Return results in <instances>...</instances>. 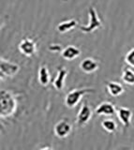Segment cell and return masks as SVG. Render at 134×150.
Wrapping results in <instances>:
<instances>
[{
	"label": "cell",
	"mask_w": 134,
	"mask_h": 150,
	"mask_svg": "<svg viewBox=\"0 0 134 150\" xmlns=\"http://www.w3.org/2000/svg\"><path fill=\"white\" fill-rule=\"evenodd\" d=\"M40 150H53L51 147H43L42 149H40Z\"/></svg>",
	"instance_id": "cell-19"
},
{
	"label": "cell",
	"mask_w": 134,
	"mask_h": 150,
	"mask_svg": "<svg viewBox=\"0 0 134 150\" xmlns=\"http://www.w3.org/2000/svg\"><path fill=\"white\" fill-rule=\"evenodd\" d=\"M81 54V50L74 45H68L62 50L61 56L66 60H74Z\"/></svg>",
	"instance_id": "cell-12"
},
{
	"label": "cell",
	"mask_w": 134,
	"mask_h": 150,
	"mask_svg": "<svg viewBox=\"0 0 134 150\" xmlns=\"http://www.w3.org/2000/svg\"><path fill=\"white\" fill-rule=\"evenodd\" d=\"M71 130H72V127L67 120H61L57 122L54 129L55 136H57L60 139L66 138L67 136L71 134Z\"/></svg>",
	"instance_id": "cell-7"
},
{
	"label": "cell",
	"mask_w": 134,
	"mask_h": 150,
	"mask_svg": "<svg viewBox=\"0 0 134 150\" xmlns=\"http://www.w3.org/2000/svg\"><path fill=\"white\" fill-rule=\"evenodd\" d=\"M116 115L120 122L123 124V126L126 127V128H128L132 118V111L126 107H117Z\"/></svg>",
	"instance_id": "cell-8"
},
{
	"label": "cell",
	"mask_w": 134,
	"mask_h": 150,
	"mask_svg": "<svg viewBox=\"0 0 134 150\" xmlns=\"http://www.w3.org/2000/svg\"><path fill=\"white\" fill-rule=\"evenodd\" d=\"M51 81L50 72L45 65L40 66L39 69V83L42 86H47Z\"/></svg>",
	"instance_id": "cell-15"
},
{
	"label": "cell",
	"mask_w": 134,
	"mask_h": 150,
	"mask_svg": "<svg viewBox=\"0 0 134 150\" xmlns=\"http://www.w3.org/2000/svg\"><path fill=\"white\" fill-rule=\"evenodd\" d=\"M99 67V65L98 61H96L91 57H86L83 59L80 63V69L85 73H93L96 70H98Z\"/></svg>",
	"instance_id": "cell-11"
},
{
	"label": "cell",
	"mask_w": 134,
	"mask_h": 150,
	"mask_svg": "<svg viewBox=\"0 0 134 150\" xmlns=\"http://www.w3.org/2000/svg\"><path fill=\"white\" fill-rule=\"evenodd\" d=\"M106 89L112 97H119L125 92V88L122 84L118 82L114 81H110L106 83Z\"/></svg>",
	"instance_id": "cell-13"
},
{
	"label": "cell",
	"mask_w": 134,
	"mask_h": 150,
	"mask_svg": "<svg viewBox=\"0 0 134 150\" xmlns=\"http://www.w3.org/2000/svg\"><path fill=\"white\" fill-rule=\"evenodd\" d=\"M68 71L66 68L64 67H59L57 69V75L55 76L53 84L54 87L58 91H61L62 89L65 86V80H66V77L68 75Z\"/></svg>",
	"instance_id": "cell-10"
},
{
	"label": "cell",
	"mask_w": 134,
	"mask_h": 150,
	"mask_svg": "<svg viewBox=\"0 0 134 150\" xmlns=\"http://www.w3.org/2000/svg\"><path fill=\"white\" fill-rule=\"evenodd\" d=\"M95 90L93 88H89V87H86V88H76V89H73V90L68 92L66 97H65V104L68 108H75L78 103H79L82 100V98L84 97L86 94H89V93H93Z\"/></svg>",
	"instance_id": "cell-2"
},
{
	"label": "cell",
	"mask_w": 134,
	"mask_h": 150,
	"mask_svg": "<svg viewBox=\"0 0 134 150\" xmlns=\"http://www.w3.org/2000/svg\"><path fill=\"white\" fill-rule=\"evenodd\" d=\"M17 109V100L13 94L2 89L0 92V116L1 118H8L14 115Z\"/></svg>",
	"instance_id": "cell-1"
},
{
	"label": "cell",
	"mask_w": 134,
	"mask_h": 150,
	"mask_svg": "<svg viewBox=\"0 0 134 150\" xmlns=\"http://www.w3.org/2000/svg\"><path fill=\"white\" fill-rule=\"evenodd\" d=\"M78 23L75 19H71V20H67L59 23L56 26V30L60 34H65V33H68V31H71L74 27H76Z\"/></svg>",
	"instance_id": "cell-14"
},
{
	"label": "cell",
	"mask_w": 134,
	"mask_h": 150,
	"mask_svg": "<svg viewBox=\"0 0 134 150\" xmlns=\"http://www.w3.org/2000/svg\"><path fill=\"white\" fill-rule=\"evenodd\" d=\"M95 114L98 115H107V116H113L116 114V108L114 106L111 102L104 101L96 108Z\"/></svg>",
	"instance_id": "cell-9"
},
{
	"label": "cell",
	"mask_w": 134,
	"mask_h": 150,
	"mask_svg": "<svg viewBox=\"0 0 134 150\" xmlns=\"http://www.w3.org/2000/svg\"><path fill=\"white\" fill-rule=\"evenodd\" d=\"M125 62L129 67L134 69V48L130 49L125 55Z\"/></svg>",
	"instance_id": "cell-18"
},
{
	"label": "cell",
	"mask_w": 134,
	"mask_h": 150,
	"mask_svg": "<svg viewBox=\"0 0 134 150\" xmlns=\"http://www.w3.org/2000/svg\"><path fill=\"white\" fill-rule=\"evenodd\" d=\"M89 14V22L86 25H80L79 28L83 33H92L95 30L99 29V28L102 27V22L100 21L99 18L98 12H97L96 8L91 6L88 9Z\"/></svg>",
	"instance_id": "cell-3"
},
{
	"label": "cell",
	"mask_w": 134,
	"mask_h": 150,
	"mask_svg": "<svg viewBox=\"0 0 134 150\" xmlns=\"http://www.w3.org/2000/svg\"><path fill=\"white\" fill-rule=\"evenodd\" d=\"M18 49L24 55L30 57V56L34 55L37 52L36 41L32 39H29V38H25L20 41L19 45H18Z\"/></svg>",
	"instance_id": "cell-6"
},
{
	"label": "cell",
	"mask_w": 134,
	"mask_h": 150,
	"mask_svg": "<svg viewBox=\"0 0 134 150\" xmlns=\"http://www.w3.org/2000/svg\"><path fill=\"white\" fill-rule=\"evenodd\" d=\"M101 126L102 128L109 133H114L117 129V124L115 123V121L111 118H106L101 122Z\"/></svg>",
	"instance_id": "cell-17"
},
{
	"label": "cell",
	"mask_w": 134,
	"mask_h": 150,
	"mask_svg": "<svg viewBox=\"0 0 134 150\" xmlns=\"http://www.w3.org/2000/svg\"><path fill=\"white\" fill-rule=\"evenodd\" d=\"M20 70V66L11 62V61H8L5 58L1 57L0 58V75H1V79L3 77H13L19 72Z\"/></svg>",
	"instance_id": "cell-4"
},
{
	"label": "cell",
	"mask_w": 134,
	"mask_h": 150,
	"mask_svg": "<svg viewBox=\"0 0 134 150\" xmlns=\"http://www.w3.org/2000/svg\"><path fill=\"white\" fill-rule=\"evenodd\" d=\"M92 114L93 112H92V110L87 101L83 102L81 109L78 112L76 117V123L78 127H84L88 123L92 117Z\"/></svg>",
	"instance_id": "cell-5"
},
{
	"label": "cell",
	"mask_w": 134,
	"mask_h": 150,
	"mask_svg": "<svg viewBox=\"0 0 134 150\" xmlns=\"http://www.w3.org/2000/svg\"><path fill=\"white\" fill-rule=\"evenodd\" d=\"M121 79L128 86H134V70L129 68H125L123 69Z\"/></svg>",
	"instance_id": "cell-16"
}]
</instances>
